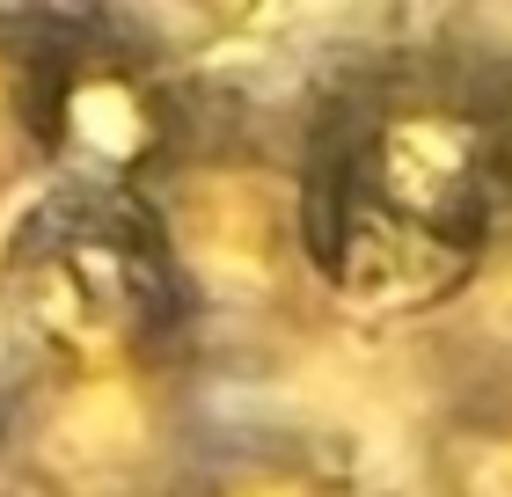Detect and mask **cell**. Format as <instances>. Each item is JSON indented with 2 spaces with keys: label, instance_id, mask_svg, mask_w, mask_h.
Masks as SVG:
<instances>
[{
  "label": "cell",
  "instance_id": "2",
  "mask_svg": "<svg viewBox=\"0 0 512 497\" xmlns=\"http://www.w3.org/2000/svg\"><path fill=\"white\" fill-rule=\"evenodd\" d=\"M132 198L161 234L191 344L213 373L235 359L264 366L271 351H300L330 322L308 271L293 132L191 110L176 154Z\"/></svg>",
  "mask_w": 512,
  "mask_h": 497
},
{
  "label": "cell",
  "instance_id": "6",
  "mask_svg": "<svg viewBox=\"0 0 512 497\" xmlns=\"http://www.w3.org/2000/svg\"><path fill=\"white\" fill-rule=\"evenodd\" d=\"M161 497H366L352 446L300 424H205Z\"/></svg>",
  "mask_w": 512,
  "mask_h": 497
},
{
  "label": "cell",
  "instance_id": "7",
  "mask_svg": "<svg viewBox=\"0 0 512 497\" xmlns=\"http://www.w3.org/2000/svg\"><path fill=\"white\" fill-rule=\"evenodd\" d=\"M410 344L432 402H512V227L425 322H410Z\"/></svg>",
  "mask_w": 512,
  "mask_h": 497
},
{
  "label": "cell",
  "instance_id": "1",
  "mask_svg": "<svg viewBox=\"0 0 512 497\" xmlns=\"http://www.w3.org/2000/svg\"><path fill=\"white\" fill-rule=\"evenodd\" d=\"M322 315L425 322L512 227V74L469 52L352 66L293 125Z\"/></svg>",
  "mask_w": 512,
  "mask_h": 497
},
{
  "label": "cell",
  "instance_id": "5",
  "mask_svg": "<svg viewBox=\"0 0 512 497\" xmlns=\"http://www.w3.org/2000/svg\"><path fill=\"white\" fill-rule=\"evenodd\" d=\"M191 96L139 37L96 15H37V117L44 183L139 191L176 154Z\"/></svg>",
  "mask_w": 512,
  "mask_h": 497
},
{
  "label": "cell",
  "instance_id": "8",
  "mask_svg": "<svg viewBox=\"0 0 512 497\" xmlns=\"http://www.w3.org/2000/svg\"><path fill=\"white\" fill-rule=\"evenodd\" d=\"M417 497H512V402H432L417 424Z\"/></svg>",
  "mask_w": 512,
  "mask_h": 497
},
{
  "label": "cell",
  "instance_id": "3",
  "mask_svg": "<svg viewBox=\"0 0 512 497\" xmlns=\"http://www.w3.org/2000/svg\"><path fill=\"white\" fill-rule=\"evenodd\" d=\"M169 351L198 344L147 205L37 183L0 234V373H103Z\"/></svg>",
  "mask_w": 512,
  "mask_h": 497
},
{
  "label": "cell",
  "instance_id": "9",
  "mask_svg": "<svg viewBox=\"0 0 512 497\" xmlns=\"http://www.w3.org/2000/svg\"><path fill=\"white\" fill-rule=\"evenodd\" d=\"M44 183L37 117V15H0V198Z\"/></svg>",
  "mask_w": 512,
  "mask_h": 497
},
{
  "label": "cell",
  "instance_id": "4",
  "mask_svg": "<svg viewBox=\"0 0 512 497\" xmlns=\"http://www.w3.org/2000/svg\"><path fill=\"white\" fill-rule=\"evenodd\" d=\"M213 366L198 351L103 373H0L8 497H161L205 439Z\"/></svg>",
  "mask_w": 512,
  "mask_h": 497
}]
</instances>
